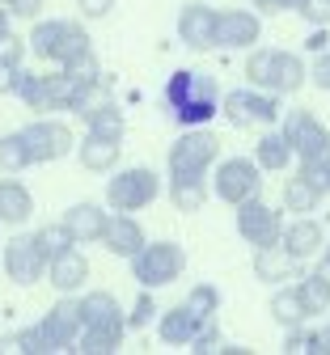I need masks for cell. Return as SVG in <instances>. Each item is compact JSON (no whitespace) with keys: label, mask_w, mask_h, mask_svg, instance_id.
Instances as JSON below:
<instances>
[{"label":"cell","mask_w":330,"mask_h":355,"mask_svg":"<svg viewBox=\"0 0 330 355\" xmlns=\"http://www.w3.org/2000/svg\"><path fill=\"white\" fill-rule=\"evenodd\" d=\"M81 123H85V131L89 136H102V140H123L127 136V114H123V106L115 102V98H98L89 110H81Z\"/></svg>","instance_id":"25"},{"label":"cell","mask_w":330,"mask_h":355,"mask_svg":"<svg viewBox=\"0 0 330 355\" xmlns=\"http://www.w3.org/2000/svg\"><path fill=\"white\" fill-rule=\"evenodd\" d=\"M72 153H76L85 173H110V169H119L123 140H102V136H89V131H85V140H76Z\"/></svg>","instance_id":"27"},{"label":"cell","mask_w":330,"mask_h":355,"mask_svg":"<svg viewBox=\"0 0 330 355\" xmlns=\"http://www.w3.org/2000/svg\"><path fill=\"white\" fill-rule=\"evenodd\" d=\"M9 30H13V13L5 9V0H0V38H5Z\"/></svg>","instance_id":"46"},{"label":"cell","mask_w":330,"mask_h":355,"mask_svg":"<svg viewBox=\"0 0 330 355\" xmlns=\"http://www.w3.org/2000/svg\"><path fill=\"white\" fill-rule=\"evenodd\" d=\"M250 9H254L258 17H271V13H288V9H297V0H250Z\"/></svg>","instance_id":"42"},{"label":"cell","mask_w":330,"mask_h":355,"mask_svg":"<svg viewBox=\"0 0 330 355\" xmlns=\"http://www.w3.org/2000/svg\"><path fill=\"white\" fill-rule=\"evenodd\" d=\"M220 80L204 68H178L161 89V106L178 127H204L220 114Z\"/></svg>","instance_id":"1"},{"label":"cell","mask_w":330,"mask_h":355,"mask_svg":"<svg viewBox=\"0 0 330 355\" xmlns=\"http://www.w3.org/2000/svg\"><path fill=\"white\" fill-rule=\"evenodd\" d=\"M5 275L17 288H34L47 275V254L38 250L34 233H17V237L5 241Z\"/></svg>","instance_id":"12"},{"label":"cell","mask_w":330,"mask_h":355,"mask_svg":"<svg viewBox=\"0 0 330 355\" xmlns=\"http://www.w3.org/2000/svg\"><path fill=\"white\" fill-rule=\"evenodd\" d=\"M106 216H110V207L93 203V199H81V203H72V207L60 216V225L72 233V241H76V245H93V241L102 237Z\"/></svg>","instance_id":"23"},{"label":"cell","mask_w":330,"mask_h":355,"mask_svg":"<svg viewBox=\"0 0 330 355\" xmlns=\"http://www.w3.org/2000/svg\"><path fill=\"white\" fill-rule=\"evenodd\" d=\"M305 47H309V51H322V47H326V26H313V34L305 38Z\"/></svg>","instance_id":"45"},{"label":"cell","mask_w":330,"mask_h":355,"mask_svg":"<svg viewBox=\"0 0 330 355\" xmlns=\"http://www.w3.org/2000/svg\"><path fill=\"white\" fill-rule=\"evenodd\" d=\"M76 309H81V330H115V334H127L123 304H119L115 292L93 288V292L76 296Z\"/></svg>","instance_id":"15"},{"label":"cell","mask_w":330,"mask_h":355,"mask_svg":"<svg viewBox=\"0 0 330 355\" xmlns=\"http://www.w3.org/2000/svg\"><path fill=\"white\" fill-rule=\"evenodd\" d=\"M279 229H284V207H271L263 195L238 203V233L246 245H275L279 241Z\"/></svg>","instance_id":"11"},{"label":"cell","mask_w":330,"mask_h":355,"mask_svg":"<svg viewBox=\"0 0 330 355\" xmlns=\"http://www.w3.org/2000/svg\"><path fill=\"white\" fill-rule=\"evenodd\" d=\"M224 347H229V338L220 334V326H216L212 318H208V322L199 326V334L191 338V351H195V355H224Z\"/></svg>","instance_id":"35"},{"label":"cell","mask_w":330,"mask_h":355,"mask_svg":"<svg viewBox=\"0 0 330 355\" xmlns=\"http://www.w3.org/2000/svg\"><path fill=\"white\" fill-rule=\"evenodd\" d=\"M263 38V17L254 9H216V47L220 51H250Z\"/></svg>","instance_id":"13"},{"label":"cell","mask_w":330,"mask_h":355,"mask_svg":"<svg viewBox=\"0 0 330 355\" xmlns=\"http://www.w3.org/2000/svg\"><path fill=\"white\" fill-rule=\"evenodd\" d=\"M297 17H305L309 26H330V0H297Z\"/></svg>","instance_id":"37"},{"label":"cell","mask_w":330,"mask_h":355,"mask_svg":"<svg viewBox=\"0 0 330 355\" xmlns=\"http://www.w3.org/2000/svg\"><path fill=\"white\" fill-rule=\"evenodd\" d=\"M178 42L191 51H212L216 47V9L204 5V0L182 5L178 9Z\"/></svg>","instance_id":"16"},{"label":"cell","mask_w":330,"mask_h":355,"mask_svg":"<svg viewBox=\"0 0 330 355\" xmlns=\"http://www.w3.org/2000/svg\"><path fill=\"white\" fill-rule=\"evenodd\" d=\"M279 131H284L301 169H313V173L330 169V127L313 110H284L279 114Z\"/></svg>","instance_id":"4"},{"label":"cell","mask_w":330,"mask_h":355,"mask_svg":"<svg viewBox=\"0 0 330 355\" xmlns=\"http://www.w3.org/2000/svg\"><path fill=\"white\" fill-rule=\"evenodd\" d=\"M254 165H258L263 173H284V169L292 165V148H288V140H284V131L263 127V136H258V144H254Z\"/></svg>","instance_id":"29"},{"label":"cell","mask_w":330,"mask_h":355,"mask_svg":"<svg viewBox=\"0 0 330 355\" xmlns=\"http://www.w3.org/2000/svg\"><path fill=\"white\" fill-rule=\"evenodd\" d=\"M284 254H292L297 262H309V258H317L322 254V245H326V229L317 225L313 216H292V220H284V229H279V241H275Z\"/></svg>","instance_id":"18"},{"label":"cell","mask_w":330,"mask_h":355,"mask_svg":"<svg viewBox=\"0 0 330 355\" xmlns=\"http://www.w3.org/2000/svg\"><path fill=\"white\" fill-rule=\"evenodd\" d=\"M297 296H301L309 318L326 313V309H330V271H326V266H317V271H309V275L297 279Z\"/></svg>","instance_id":"30"},{"label":"cell","mask_w":330,"mask_h":355,"mask_svg":"<svg viewBox=\"0 0 330 355\" xmlns=\"http://www.w3.org/2000/svg\"><path fill=\"white\" fill-rule=\"evenodd\" d=\"M123 322H127V330H149V326L157 322V300H153V288H145V292L131 300V309H123Z\"/></svg>","instance_id":"33"},{"label":"cell","mask_w":330,"mask_h":355,"mask_svg":"<svg viewBox=\"0 0 330 355\" xmlns=\"http://www.w3.org/2000/svg\"><path fill=\"white\" fill-rule=\"evenodd\" d=\"M301 355H330V330H305V351Z\"/></svg>","instance_id":"41"},{"label":"cell","mask_w":330,"mask_h":355,"mask_svg":"<svg viewBox=\"0 0 330 355\" xmlns=\"http://www.w3.org/2000/svg\"><path fill=\"white\" fill-rule=\"evenodd\" d=\"M17 68H22V64H9L5 55H0V98H13V80H17Z\"/></svg>","instance_id":"44"},{"label":"cell","mask_w":330,"mask_h":355,"mask_svg":"<svg viewBox=\"0 0 330 355\" xmlns=\"http://www.w3.org/2000/svg\"><path fill=\"white\" fill-rule=\"evenodd\" d=\"M26 51L34 60H47L60 68V64L93 51V42H89V30L81 17H34V26L26 34Z\"/></svg>","instance_id":"2"},{"label":"cell","mask_w":330,"mask_h":355,"mask_svg":"<svg viewBox=\"0 0 330 355\" xmlns=\"http://www.w3.org/2000/svg\"><path fill=\"white\" fill-rule=\"evenodd\" d=\"M5 9H9L13 17H30V21H34V17L42 13V0H5Z\"/></svg>","instance_id":"43"},{"label":"cell","mask_w":330,"mask_h":355,"mask_svg":"<svg viewBox=\"0 0 330 355\" xmlns=\"http://www.w3.org/2000/svg\"><path fill=\"white\" fill-rule=\"evenodd\" d=\"M165 195H170L174 211H186V216H191V211H204V203L212 199L208 178H199V173H170Z\"/></svg>","instance_id":"28"},{"label":"cell","mask_w":330,"mask_h":355,"mask_svg":"<svg viewBox=\"0 0 330 355\" xmlns=\"http://www.w3.org/2000/svg\"><path fill=\"white\" fill-rule=\"evenodd\" d=\"M246 80L254 89H267L275 98H288V94H301L309 85V68L297 51H284V47H250L246 55Z\"/></svg>","instance_id":"3"},{"label":"cell","mask_w":330,"mask_h":355,"mask_svg":"<svg viewBox=\"0 0 330 355\" xmlns=\"http://www.w3.org/2000/svg\"><path fill=\"white\" fill-rule=\"evenodd\" d=\"M13 98L34 110V114H56L60 102H56V80L51 72H34V68H17V80H13Z\"/></svg>","instance_id":"21"},{"label":"cell","mask_w":330,"mask_h":355,"mask_svg":"<svg viewBox=\"0 0 330 355\" xmlns=\"http://www.w3.org/2000/svg\"><path fill=\"white\" fill-rule=\"evenodd\" d=\"M326 313H330V309H326ZM326 330H330V322H326Z\"/></svg>","instance_id":"49"},{"label":"cell","mask_w":330,"mask_h":355,"mask_svg":"<svg viewBox=\"0 0 330 355\" xmlns=\"http://www.w3.org/2000/svg\"><path fill=\"white\" fill-rule=\"evenodd\" d=\"M30 216H34V195H30V187L22 182L17 173H5V178H0V225L17 229V225H26Z\"/></svg>","instance_id":"26"},{"label":"cell","mask_w":330,"mask_h":355,"mask_svg":"<svg viewBox=\"0 0 330 355\" xmlns=\"http://www.w3.org/2000/svg\"><path fill=\"white\" fill-rule=\"evenodd\" d=\"M42 279L56 288V296H76V292L89 284V258H85L76 245H68L64 254L47 258V275H42Z\"/></svg>","instance_id":"19"},{"label":"cell","mask_w":330,"mask_h":355,"mask_svg":"<svg viewBox=\"0 0 330 355\" xmlns=\"http://www.w3.org/2000/svg\"><path fill=\"white\" fill-rule=\"evenodd\" d=\"M127 262H131V275H135L140 288H170V284H178L186 275V250L178 241H170V237L145 241Z\"/></svg>","instance_id":"5"},{"label":"cell","mask_w":330,"mask_h":355,"mask_svg":"<svg viewBox=\"0 0 330 355\" xmlns=\"http://www.w3.org/2000/svg\"><path fill=\"white\" fill-rule=\"evenodd\" d=\"M326 195H330V169H326Z\"/></svg>","instance_id":"48"},{"label":"cell","mask_w":330,"mask_h":355,"mask_svg":"<svg viewBox=\"0 0 330 355\" xmlns=\"http://www.w3.org/2000/svg\"><path fill=\"white\" fill-rule=\"evenodd\" d=\"M186 304H191L199 318H216L220 313V288L216 284H195L191 296H186Z\"/></svg>","instance_id":"36"},{"label":"cell","mask_w":330,"mask_h":355,"mask_svg":"<svg viewBox=\"0 0 330 355\" xmlns=\"http://www.w3.org/2000/svg\"><path fill=\"white\" fill-rule=\"evenodd\" d=\"M313 55H317V60L305 64V68H309V85H317L322 94H330V51L322 47V51H313Z\"/></svg>","instance_id":"38"},{"label":"cell","mask_w":330,"mask_h":355,"mask_svg":"<svg viewBox=\"0 0 330 355\" xmlns=\"http://www.w3.org/2000/svg\"><path fill=\"white\" fill-rule=\"evenodd\" d=\"M17 136H22V144H26L34 165H56V161L72 157V144H76V131L64 119H56V114H34Z\"/></svg>","instance_id":"9"},{"label":"cell","mask_w":330,"mask_h":355,"mask_svg":"<svg viewBox=\"0 0 330 355\" xmlns=\"http://www.w3.org/2000/svg\"><path fill=\"white\" fill-rule=\"evenodd\" d=\"M30 165H34V161H30V153H26V144H22L17 131L0 136V173H26Z\"/></svg>","instance_id":"32"},{"label":"cell","mask_w":330,"mask_h":355,"mask_svg":"<svg viewBox=\"0 0 330 355\" xmlns=\"http://www.w3.org/2000/svg\"><path fill=\"white\" fill-rule=\"evenodd\" d=\"M220 161V136L204 123V127H182V136L170 144V173H199L208 178V169Z\"/></svg>","instance_id":"10"},{"label":"cell","mask_w":330,"mask_h":355,"mask_svg":"<svg viewBox=\"0 0 330 355\" xmlns=\"http://www.w3.org/2000/svg\"><path fill=\"white\" fill-rule=\"evenodd\" d=\"M250 266H254L258 284H271V288H279V284H292V279H301V275H305V271H301V262H297L292 254H284L279 245H258Z\"/></svg>","instance_id":"24"},{"label":"cell","mask_w":330,"mask_h":355,"mask_svg":"<svg viewBox=\"0 0 330 355\" xmlns=\"http://www.w3.org/2000/svg\"><path fill=\"white\" fill-rule=\"evenodd\" d=\"M322 266L330 271V245H322Z\"/></svg>","instance_id":"47"},{"label":"cell","mask_w":330,"mask_h":355,"mask_svg":"<svg viewBox=\"0 0 330 355\" xmlns=\"http://www.w3.org/2000/svg\"><path fill=\"white\" fill-rule=\"evenodd\" d=\"M279 207L292 211V216H309L322 207L326 199V173H313V169H297L292 178H284V191H279Z\"/></svg>","instance_id":"17"},{"label":"cell","mask_w":330,"mask_h":355,"mask_svg":"<svg viewBox=\"0 0 330 355\" xmlns=\"http://www.w3.org/2000/svg\"><path fill=\"white\" fill-rule=\"evenodd\" d=\"M161 199V173L149 165L110 169L106 178V207L110 211H145Z\"/></svg>","instance_id":"6"},{"label":"cell","mask_w":330,"mask_h":355,"mask_svg":"<svg viewBox=\"0 0 330 355\" xmlns=\"http://www.w3.org/2000/svg\"><path fill=\"white\" fill-rule=\"evenodd\" d=\"M34 241H38V250H42L47 258H56V254H64L68 245H76V241H72V233L60 225V220H51V225L34 229Z\"/></svg>","instance_id":"34"},{"label":"cell","mask_w":330,"mask_h":355,"mask_svg":"<svg viewBox=\"0 0 330 355\" xmlns=\"http://www.w3.org/2000/svg\"><path fill=\"white\" fill-rule=\"evenodd\" d=\"M76 13L81 21H102L115 13V0H76Z\"/></svg>","instance_id":"39"},{"label":"cell","mask_w":330,"mask_h":355,"mask_svg":"<svg viewBox=\"0 0 330 355\" xmlns=\"http://www.w3.org/2000/svg\"><path fill=\"white\" fill-rule=\"evenodd\" d=\"M145 241H149V233L131 211H110L102 225V237H98V245H106V254H115V258H131Z\"/></svg>","instance_id":"20"},{"label":"cell","mask_w":330,"mask_h":355,"mask_svg":"<svg viewBox=\"0 0 330 355\" xmlns=\"http://www.w3.org/2000/svg\"><path fill=\"white\" fill-rule=\"evenodd\" d=\"M208 318H199L191 304H170V309H157V330H161V343L165 347H191V338L199 334V326H204Z\"/></svg>","instance_id":"22"},{"label":"cell","mask_w":330,"mask_h":355,"mask_svg":"<svg viewBox=\"0 0 330 355\" xmlns=\"http://www.w3.org/2000/svg\"><path fill=\"white\" fill-rule=\"evenodd\" d=\"M208 191L212 199L238 207L254 195H263V169L254 165V157H229V161H216L208 169Z\"/></svg>","instance_id":"8"},{"label":"cell","mask_w":330,"mask_h":355,"mask_svg":"<svg viewBox=\"0 0 330 355\" xmlns=\"http://www.w3.org/2000/svg\"><path fill=\"white\" fill-rule=\"evenodd\" d=\"M220 114L229 119V127H238V131H263V127L279 123L284 106H279L275 94L250 85V89H229V94H220Z\"/></svg>","instance_id":"7"},{"label":"cell","mask_w":330,"mask_h":355,"mask_svg":"<svg viewBox=\"0 0 330 355\" xmlns=\"http://www.w3.org/2000/svg\"><path fill=\"white\" fill-rule=\"evenodd\" d=\"M267 313L279 322V326H301V322H309V313H305V304H301V296H297V284H279L275 288V296H271V304H267Z\"/></svg>","instance_id":"31"},{"label":"cell","mask_w":330,"mask_h":355,"mask_svg":"<svg viewBox=\"0 0 330 355\" xmlns=\"http://www.w3.org/2000/svg\"><path fill=\"white\" fill-rule=\"evenodd\" d=\"M0 55H5L9 64H22V60H26V38H17V34L9 30L5 38H0Z\"/></svg>","instance_id":"40"},{"label":"cell","mask_w":330,"mask_h":355,"mask_svg":"<svg viewBox=\"0 0 330 355\" xmlns=\"http://www.w3.org/2000/svg\"><path fill=\"white\" fill-rule=\"evenodd\" d=\"M38 330H42L47 347H51V355L72 351V343H76V334H81V309H76V296H60V300L42 313Z\"/></svg>","instance_id":"14"}]
</instances>
